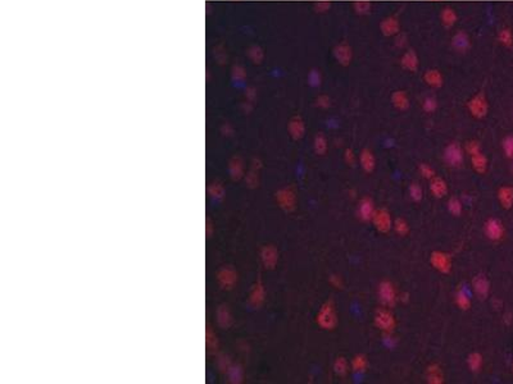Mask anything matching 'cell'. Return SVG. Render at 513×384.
Returning a JSON list of instances; mask_svg holds the SVG:
<instances>
[{"instance_id":"obj_1","label":"cell","mask_w":513,"mask_h":384,"mask_svg":"<svg viewBox=\"0 0 513 384\" xmlns=\"http://www.w3.org/2000/svg\"><path fill=\"white\" fill-rule=\"evenodd\" d=\"M485 233L492 241H499L504 236V227L498 219H489L485 223Z\"/></svg>"},{"instance_id":"obj_2","label":"cell","mask_w":513,"mask_h":384,"mask_svg":"<svg viewBox=\"0 0 513 384\" xmlns=\"http://www.w3.org/2000/svg\"><path fill=\"white\" fill-rule=\"evenodd\" d=\"M379 296L384 305H394V302H395V291H394L391 283H389V282H382L379 288Z\"/></svg>"},{"instance_id":"obj_3","label":"cell","mask_w":513,"mask_h":384,"mask_svg":"<svg viewBox=\"0 0 513 384\" xmlns=\"http://www.w3.org/2000/svg\"><path fill=\"white\" fill-rule=\"evenodd\" d=\"M445 160L451 167H459L463 161V154L458 145H451L445 150Z\"/></svg>"},{"instance_id":"obj_4","label":"cell","mask_w":513,"mask_h":384,"mask_svg":"<svg viewBox=\"0 0 513 384\" xmlns=\"http://www.w3.org/2000/svg\"><path fill=\"white\" fill-rule=\"evenodd\" d=\"M318 320H320L321 326H324L325 328H332V326H334L335 312L330 304H328V305H325L324 307L321 309Z\"/></svg>"},{"instance_id":"obj_5","label":"cell","mask_w":513,"mask_h":384,"mask_svg":"<svg viewBox=\"0 0 513 384\" xmlns=\"http://www.w3.org/2000/svg\"><path fill=\"white\" fill-rule=\"evenodd\" d=\"M375 322L384 330H390L394 326V316L388 310H381L376 314Z\"/></svg>"},{"instance_id":"obj_6","label":"cell","mask_w":513,"mask_h":384,"mask_svg":"<svg viewBox=\"0 0 513 384\" xmlns=\"http://www.w3.org/2000/svg\"><path fill=\"white\" fill-rule=\"evenodd\" d=\"M373 219H375L376 227H377L380 230L386 232V230H390L391 220H390L389 213H386L385 210H379V211L373 215Z\"/></svg>"},{"instance_id":"obj_7","label":"cell","mask_w":513,"mask_h":384,"mask_svg":"<svg viewBox=\"0 0 513 384\" xmlns=\"http://www.w3.org/2000/svg\"><path fill=\"white\" fill-rule=\"evenodd\" d=\"M358 214L363 220H369L373 218V203L369 197H365L363 200H361L358 208Z\"/></svg>"},{"instance_id":"obj_8","label":"cell","mask_w":513,"mask_h":384,"mask_svg":"<svg viewBox=\"0 0 513 384\" xmlns=\"http://www.w3.org/2000/svg\"><path fill=\"white\" fill-rule=\"evenodd\" d=\"M498 199H499L503 208L510 209L511 206L513 205V187H511V186L502 187L499 192H498Z\"/></svg>"},{"instance_id":"obj_9","label":"cell","mask_w":513,"mask_h":384,"mask_svg":"<svg viewBox=\"0 0 513 384\" xmlns=\"http://www.w3.org/2000/svg\"><path fill=\"white\" fill-rule=\"evenodd\" d=\"M473 289H475L476 295L480 296V297H485V296H488V293H489V289H490V286H489V282H488V279H486L485 277H482V275L476 277L475 279H473Z\"/></svg>"},{"instance_id":"obj_10","label":"cell","mask_w":513,"mask_h":384,"mask_svg":"<svg viewBox=\"0 0 513 384\" xmlns=\"http://www.w3.org/2000/svg\"><path fill=\"white\" fill-rule=\"evenodd\" d=\"M432 265L439 270L448 271L451 269V260H449L448 255L436 252V254H432Z\"/></svg>"},{"instance_id":"obj_11","label":"cell","mask_w":513,"mask_h":384,"mask_svg":"<svg viewBox=\"0 0 513 384\" xmlns=\"http://www.w3.org/2000/svg\"><path fill=\"white\" fill-rule=\"evenodd\" d=\"M472 167L473 169H476L477 172H485L486 167H488V160L481 153H477V154L472 155Z\"/></svg>"},{"instance_id":"obj_12","label":"cell","mask_w":513,"mask_h":384,"mask_svg":"<svg viewBox=\"0 0 513 384\" xmlns=\"http://www.w3.org/2000/svg\"><path fill=\"white\" fill-rule=\"evenodd\" d=\"M430 189H431V192H432L435 196L440 197V196H443L445 192H447V185H445V182L443 181V179L436 178L431 182Z\"/></svg>"},{"instance_id":"obj_13","label":"cell","mask_w":513,"mask_h":384,"mask_svg":"<svg viewBox=\"0 0 513 384\" xmlns=\"http://www.w3.org/2000/svg\"><path fill=\"white\" fill-rule=\"evenodd\" d=\"M455 302H457V305L461 309H469L470 305H471L469 293H466L465 291H458V293L455 296Z\"/></svg>"},{"instance_id":"obj_14","label":"cell","mask_w":513,"mask_h":384,"mask_svg":"<svg viewBox=\"0 0 513 384\" xmlns=\"http://www.w3.org/2000/svg\"><path fill=\"white\" fill-rule=\"evenodd\" d=\"M361 163L362 167L366 169V171H372L373 167H375V161H373V156L369 154V151H363L361 155Z\"/></svg>"},{"instance_id":"obj_15","label":"cell","mask_w":513,"mask_h":384,"mask_svg":"<svg viewBox=\"0 0 513 384\" xmlns=\"http://www.w3.org/2000/svg\"><path fill=\"white\" fill-rule=\"evenodd\" d=\"M469 365L470 367H471V370L479 371L480 367L482 366V357L480 356L479 353H473V355L470 356Z\"/></svg>"},{"instance_id":"obj_16","label":"cell","mask_w":513,"mask_h":384,"mask_svg":"<svg viewBox=\"0 0 513 384\" xmlns=\"http://www.w3.org/2000/svg\"><path fill=\"white\" fill-rule=\"evenodd\" d=\"M486 113V101L484 99H476L473 104V114L476 115H484Z\"/></svg>"},{"instance_id":"obj_17","label":"cell","mask_w":513,"mask_h":384,"mask_svg":"<svg viewBox=\"0 0 513 384\" xmlns=\"http://www.w3.org/2000/svg\"><path fill=\"white\" fill-rule=\"evenodd\" d=\"M503 149L508 158H513V136H508L503 141Z\"/></svg>"},{"instance_id":"obj_18","label":"cell","mask_w":513,"mask_h":384,"mask_svg":"<svg viewBox=\"0 0 513 384\" xmlns=\"http://www.w3.org/2000/svg\"><path fill=\"white\" fill-rule=\"evenodd\" d=\"M366 365H367V363H366V359L363 356L355 357L354 360H353V367H354V370L357 371L365 370Z\"/></svg>"},{"instance_id":"obj_19","label":"cell","mask_w":513,"mask_h":384,"mask_svg":"<svg viewBox=\"0 0 513 384\" xmlns=\"http://www.w3.org/2000/svg\"><path fill=\"white\" fill-rule=\"evenodd\" d=\"M335 370H336V373H339V374H345L347 373V370H348L347 361H345L343 357H340V359L335 363Z\"/></svg>"},{"instance_id":"obj_20","label":"cell","mask_w":513,"mask_h":384,"mask_svg":"<svg viewBox=\"0 0 513 384\" xmlns=\"http://www.w3.org/2000/svg\"><path fill=\"white\" fill-rule=\"evenodd\" d=\"M410 197H412L413 200H420L421 197H422V190H421V187L417 185V183H413V185L410 186Z\"/></svg>"},{"instance_id":"obj_21","label":"cell","mask_w":513,"mask_h":384,"mask_svg":"<svg viewBox=\"0 0 513 384\" xmlns=\"http://www.w3.org/2000/svg\"><path fill=\"white\" fill-rule=\"evenodd\" d=\"M449 210L453 214H459L462 211V205L457 199H451L449 201Z\"/></svg>"},{"instance_id":"obj_22","label":"cell","mask_w":513,"mask_h":384,"mask_svg":"<svg viewBox=\"0 0 513 384\" xmlns=\"http://www.w3.org/2000/svg\"><path fill=\"white\" fill-rule=\"evenodd\" d=\"M500 40H502L503 44H506V45H511L512 44V34H511L510 30H503L502 32H500Z\"/></svg>"},{"instance_id":"obj_23","label":"cell","mask_w":513,"mask_h":384,"mask_svg":"<svg viewBox=\"0 0 513 384\" xmlns=\"http://www.w3.org/2000/svg\"><path fill=\"white\" fill-rule=\"evenodd\" d=\"M395 230L398 233L400 234H404L408 230V226H407V223L404 222L403 219H399V220H396L395 222Z\"/></svg>"},{"instance_id":"obj_24","label":"cell","mask_w":513,"mask_h":384,"mask_svg":"<svg viewBox=\"0 0 513 384\" xmlns=\"http://www.w3.org/2000/svg\"><path fill=\"white\" fill-rule=\"evenodd\" d=\"M421 173H422V175L427 177V178H430V177H434V174H435L434 169L431 168L430 165H427V164L421 165Z\"/></svg>"},{"instance_id":"obj_25","label":"cell","mask_w":513,"mask_h":384,"mask_svg":"<svg viewBox=\"0 0 513 384\" xmlns=\"http://www.w3.org/2000/svg\"><path fill=\"white\" fill-rule=\"evenodd\" d=\"M429 379H431V381H434V382H436L437 379H441V373H440V370H439V369H437L436 366L431 367V369H430V374H429Z\"/></svg>"},{"instance_id":"obj_26","label":"cell","mask_w":513,"mask_h":384,"mask_svg":"<svg viewBox=\"0 0 513 384\" xmlns=\"http://www.w3.org/2000/svg\"><path fill=\"white\" fill-rule=\"evenodd\" d=\"M331 283H332V285H334L336 288H339V286L341 285V281L340 279H338L336 277H332L331 278Z\"/></svg>"},{"instance_id":"obj_27","label":"cell","mask_w":513,"mask_h":384,"mask_svg":"<svg viewBox=\"0 0 513 384\" xmlns=\"http://www.w3.org/2000/svg\"><path fill=\"white\" fill-rule=\"evenodd\" d=\"M504 320L507 322V324H510V323L512 322V315H511V314H506V315H504Z\"/></svg>"},{"instance_id":"obj_28","label":"cell","mask_w":513,"mask_h":384,"mask_svg":"<svg viewBox=\"0 0 513 384\" xmlns=\"http://www.w3.org/2000/svg\"><path fill=\"white\" fill-rule=\"evenodd\" d=\"M513 159V158H512ZM512 171H513V164H512Z\"/></svg>"}]
</instances>
